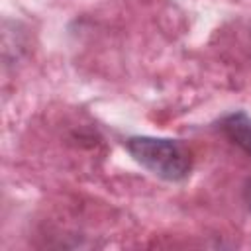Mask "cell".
<instances>
[{
    "label": "cell",
    "mask_w": 251,
    "mask_h": 251,
    "mask_svg": "<svg viewBox=\"0 0 251 251\" xmlns=\"http://www.w3.org/2000/svg\"><path fill=\"white\" fill-rule=\"evenodd\" d=\"M220 127L229 137V141H233L239 149L251 155V118H247L243 112H237V114L226 116Z\"/></svg>",
    "instance_id": "2"
},
{
    "label": "cell",
    "mask_w": 251,
    "mask_h": 251,
    "mask_svg": "<svg viewBox=\"0 0 251 251\" xmlns=\"http://www.w3.org/2000/svg\"><path fill=\"white\" fill-rule=\"evenodd\" d=\"M245 198H247V204H249V208H251V182H249V186H247V190H245Z\"/></svg>",
    "instance_id": "3"
},
{
    "label": "cell",
    "mask_w": 251,
    "mask_h": 251,
    "mask_svg": "<svg viewBox=\"0 0 251 251\" xmlns=\"http://www.w3.org/2000/svg\"><path fill=\"white\" fill-rule=\"evenodd\" d=\"M129 155L155 176L165 180H180L190 171V155L182 143L157 137L127 139Z\"/></svg>",
    "instance_id": "1"
}]
</instances>
